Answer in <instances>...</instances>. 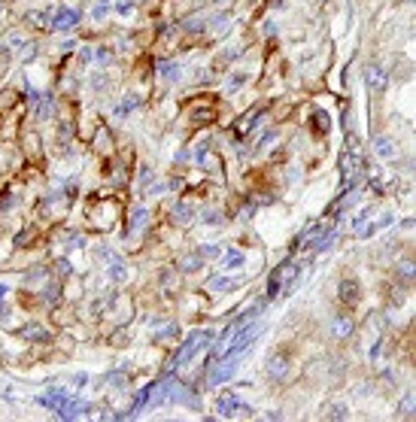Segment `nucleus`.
I'll return each instance as SVG.
<instances>
[{"label":"nucleus","mask_w":416,"mask_h":422,"mask_svg":"<svg viewBox=\"0 0 416 422\" xmlns=\"http://www.w3.org/2000/svg\"><path fill=\"white\" fill-rule=\"evenodd\" d=\"M76 24H79V12H73L67 6L55 9V15L49 18V28H52V31H73Z\"/></svg>","instance_id":"obj_5"},{"label":"nucleus","mask_w":416,"mask_h":422,"mask_svg":"<svg viewBox=\"0 0 416 422\" xmlns=\"http://www.w3.org/2000/svg\"><path fill=\"white\" fill-rule=\"evenodd\" d=\"M313 128H319V134H328V128H331V125H328V116H325L322 110H316V113H313Z\"/></svg>","instance_id":"obj_23"},{"label":"nucleus","mask_w":416,"mask_h":422,"mask_svg":"<svg viewBox=\"0 0 416 422\" xmlns=\"http://www.w3.org/2000/svg\"><path fill=\"white\" fill-rule=\"evenodd\" d=\"M413 407H416V401H413V392H407L404 398H401V407H398V416L401 419H410L413 416Z\"/></svg>","instance_id":"obj_22"},{"label":"nucleus","mask_w":416,"mask_h":422,"mask_svg":"<svg viewBox=\"0 0 416 422\" xmlns=\"http://www.w3.org/2000/svg\"><path fill=\"white\" fill-rule=\"evenodd\" d=\"M198 255H201V258H219V255H222V249H219L216 243H210V246H201Z\"/></svg>","instance_id":"obj_27"},{"label":"nucleus","mask_w":416,"mask_h":422,"mask_svg":"<svg viewBox=\"0 0 416 422\" xmlns=\"http://www.w3.org/2000/svg\"><path fill=\"white\" fill-rule=\"evenodd\" d=\"M137 107H140V97H137V94H128L125 101L116 107V116H119V119H125V116H128L131 110H137Z\"/></svg>","instance_id":"obj_17"},{"label":"nucleus","mask_w":416,"mask_h":422,"mask_svg":"<svg viewBox=\"0 0 416 422\" xmlns=\"http://www.w3.org/2000/svg\"><path fill=\"white\" fill-rule=\"evenodd\" d=\"M67 401H70V392H67V389H52V392L40 395V404H43V407H49L52 413H58Z\"/></svg>","instance_id":"obj_8"},{"label":"nucleus","mask_w":416,"mask_h":422,"mask_svg":"<svg viewBox=\"0 0 416 422\" xmlns=\"http://www.w3.org/2000/svg\"><path fill=\"white\" fill-rule=\"evenodd\" d=\"M107 12H110V0H101V3L91 9V15H94V18H104Z\"/></svg>","instance_id":"obj_29"},{"label":"nucleus","mask_w":416,"mask_h":422,"mask_svg":"<svg viewBox=\"0 0 416 422\" xmlns=\"http://www.w3.org/2000/svg\"><path fill=\"white\" fill-rule=\"evenodd\" d=\"M364 82H368V88L374 94H383L389 88V73H383L380 67H368V70H364Z\"/></svg>","instance_id":"obj_7"},{"label":"nucleus","mask_w":416,"mask_h":422,"mask_svg":"<svg viewBox=\"0 0 416 422\" xmlns=\"http://www.w3.org/2000/svg\"><path fill=\"white\" fill-rule=\"evenodd\" d=\"M177 337H179V325H174V322H170L164 331L155 334V340H177Z\"/></svg>","instance_id":"obj_24"},{"label":"nucleus","mask_w":416,"mask_h":422,"mask_svg":"<svg viewBox=\"0 0 416 422\" xmlns=\"http://www.w3.org/2000/svg\"><path fill=\"white\" fill-rule=\"evenodd\" d=\"M337 295H340V301H344V304H356V301H358V280L347 277L344 283H340Z\"/></svg>","instance_id":"obj_10"},{"label":"nucleus","mask_w":416,"mask_h":422,"mask_svg":"<svg viewBox=\"0 0 416 422\" xmlns=\"http://www.w3.org/2000/svg\"><path fill=\"white\" fill-rule=\"evenodd\" d=\"M6 292H9V289H6V283H0V301L6 298Z\"/></svg>","instance_id":"obj_44"},{"label":"nucleus","mask_w":416,"mask_h":422,"mask_svg":"<svg viewBox=\"0 0 416 422\" xmlns=\"http://www.w3.org/2000/svg\"><path fill=\"white\" fill-rule=\"evenodd\" d=\"M34 58H37V49L28 46V52H21V61H34Z\"/></svg>","instance_id":"obj_40"},{"label":"nucleus","mask_w":416,"mask_h":422,"mask_svg":"<svg viewBox=\"0 0 416 422\" xmlns=\"http://www.w3.org/2000/svg\"><path fill=\"white\" fill-rule=\"evenodd\" d=\"M55 270H58V277H67V274H70V261H67V258H58V261H55Z\"/></svg>","instance_id":"obj_34"},{"label":"nucleus","mask_w":416,"mask_h":422,"mask_svg":"<svg viewBox=\"0 0 416 422\" xmlns=\"http://www.w3.org/2000/svg\"><path fill=\"white\" fill-rule=\"evenodd\" d=\"M185 31H204V18H191V21H185Z\"/></svg>","instance_id":"obj_36"},{"label":"nucleus","mask_w":416,"mask_h":422,"mask_svg":"<svg viewBox=\"0 0 416 422\" xmlns=\"http://www.w3.org/2000/svg\"><path fill=\"white\" fill-rule=\"evenodd\" d=\"M210 292H228V289H237V280H228V277H213L207 283Z\"/></svg>","instance_id":"obj_18"},{"label":"nucleus","mask_w":416,"mask_h":422,"mask_svg":"<svg viewBox=\"0 0 416 422\" xmlns=\"http://www.w3.org/2000/svg\"><path fill=\"white\" fill-rule=\"evenodd\" d=\"M353 331H356V325H353V322H350L347 316H337V319L331 322V334H334V337H340V340H344V337H350Z\"/></svg>","instance_id":"obj_13"},{"label":"nucleus","mask_w":416,"mask_h":422,"mask_svg":"<svg viewBox=\"0 0 416 422\" xmlns=\"http://www.w3.org/2000/svg\"><path fill=\"white\" fill-rule=\"evenodd\" d=\"M258 116H261V107H252L246 116H243V119L237 121V134H240V137H246V134L255 128V119H258Z\"/></svg>","instance_id":"obj_12"},{"label":"nucleus","mask_w":416,"mask_h":422,"mask_svg":"<svg viewBox=\"0 0 416 422\" xmlns=\"http://www.w3.org/2000/svg\"><path fill=\"white\" fill-rule=\"evenodd\" d=\"M243 79H246L243 73H234V76H231V82H228V88H231V91H234V88H240V85H243Z\"/></svg>","instance_id":"obj_39"},{"label":"nucleus","mask_w":416,"mask_h":422,"mask_svg":"<svg viewBox=\"0 0 416 422\" xmlns=\"http://www.w3.org/2000/svg\"><path fill=\"white\" fill-rule=\"evenodd\" d=\"M21 337H28V340H49V331L43 325H24L21 328Z\"/></svg>","instance_id":"obj_20"},{"label":"nucleus","mask_w":416,"mask_h":422,"mask_svg":"<svg viewBox=\"0 0 416 422\" xmlns=\"http://www.w3.org/2000/svg\"><path fill=\"white\" fill-rule=\"evenodd\" d=\"M240 264H243V252H228V255H225V267H228V270H237Z\"/></svg>","instance_id":"obj_26"},{"label":"nucleus","mask_w":416,"mask_h":422,"mask_svg":"<svg viewBox=\"0 0 416 422\" xmlns=\"http://www.w3.org/2000/svg\"><path fill=\"white\" fill-rule=\"evenodd\" d=\"M91 58H94V49L85 46V49H82V61H91Z\"/></svg>","instance_id":"obj_42"},{"label":"nucleus","mask_w":416,"mask_h":422,"mask_svg":"<svg viewBox=\"0 0 416 422\" xmlns=\"http://www.w3.org/2000/svg\"><path fill=\"white\" fill-rule=\"evenodd\" d=\"M94 58H97V64H110V58H113V55H110V49H97Z\"/></svg>","instance_id":"obj_37"},{"label":"nucleus","mask_w":416,"mask_h":422,"mask_svg":"<svg viewBox=\"0 0 416 422\" xmlns=\"http://www.w3.org/2000/svg\"><path fill=\"white\" fill-rule=\"evenodd\" d=\"M380 353H383V340H377V343H374V350H371V359H380Z\"/></svg>","instance_id":"obj_41"},{"label":"nucleus","mask_w":416,"mask_h":422,"mask_svg":"<svg viewBox=\"0 0 416 422\" xmlns=\"http://www.w3.org/2000/svg\"><path fill=\"white\" fill-rule=\"evenodd\" d=\"M267 380H286L289 374V356L286 353H274L271 359H267Z\"/></svg>","instance_id":"obj_6"},{"label":"nucleus","mask_w":416,"mask_h":422,"mask_svg":"<svg viewBox=\"0 0 416 422\" xmlns=\"http://www.w3.org/2000/svg\"><path fill=\"white\" fill-rule=\"evenodd\" d=\"M88 410H91L88 401H79V398H73V395H70V401L58 410V416H61V419H79V416H85Z\"/></svg>","instance_id":"obj_9"},{"label":"nucleus","mask_w":416,"mask_h":422,"mask_svg":"<svg viewBox=\"0 0 416 422\" xmlns=\"http://www.w3.org/2000/svg\"><path fill=\"white\" fill-rule=\"evenodd\" d=\"M374 146H377V155L380 158H395V143L389 140V137H377Z\"/></svg>","instance_id":"obj_16"},{"label":"nucleus","mask_w":416,"mask_h":422,"mask_svg":"<svg viewBox=\"0 0 416 422\" xmlns=\"http://www.w3.org/2000/svg\"><path fill=\"white\" fill-rule=\"evenodd\" d=\"M85 380H88L85 374H76V377H73V383H76V386H85Z\"/></svg>","instance_id":"obj_43"},{"label":"nucleus","mask_w":416,"mask_h":422,"mask_svg":"<svg viewBox=\"0 0 416 422\" xmlns=\"http://www.w3.org/2000/svg\"><path fill=\"white\" fill-rule=\"evenodd\" d=\"M213 331H191L188 337H185V343L179 346V353H177V359H174V364H170V370H177L182 362H188V359H194L198 353H204L207 346L213 343Z\"/></svg>","instance_id":"obj_3"},{"label":"nucleus","mask_w":416,"mask_h":422,"mask_svg":"<svg viewBox=\"0 0 416 422\" xmlns=\"http://www.w3.org/2000/svg\"><path fill=\"white\" fill-rule=\"evenodd\" d=\"M58 301H61V286H58V283H49V286H43V304L55 307Z\"/></svg>","instance_id":"obj_15"},{"label":"nucleus","mask_w":416,"mask_h":422,"mask_svg":"<svg viewBox=\"0 0 416 422\" xmlns=\"http://www.w3.org/2000/svg\"><path fill=\"white\" fill-rule=\"evenodd\" d=\"M298 274H301V267H298L295 261L280 264L274 274H271V280H267V286H264V298H261V304H264V301H274V298H277L283 289H292V283L298 280Z\"/></svg>","instance_id":"obj_1"},{"label":"nucleus","mask_w":416,"mask_h":422,"mask_svg":"<svg viewBox=\"0 0 416 422\" xmlns=\"http://www.w3.org/2000/svg\"><path fill=\"white\" fill-rule=\"evenodd\" d=\"M116 12H119V15H131V12H134V0H119V3H116Z\"/></svg>","instance_id":"obj_28"},{"label":"nucleus","mask_w":416,"mask_h":422,"mask_svg":"<svg viewBox=\"0 0 416 422\" xmlns=\"http://www.w3.org/2000/svg\"><path fill=\"white\" fill-rule=\"evenodd\" d=\"M146 219H149V213H146V207H134L131 210V222H128V228H125V234L128 237H134L143 225H146Z\"/></svg>","instance_id":"obj_11"},{"label":"nucleus","mask_w":416,"mask_h":422,"mask_svg":"<svg viewBox=\"0 0 416 422\" xmlns=\"http://www.w3.org/2000/svg\"><path fill=\"white\" fill-rule=\"evenodd\" d=\"M368 216H371V210H361V213L356 216V222H353V225H356V231H361V228H364V222H368Z\"/></svg>","instance_id":"obj_35"},{"label":"nucleus","mask_w":416,"mask_h":422,"mask_svg":"<svg viewBox=\"0 0 416 422\" xmlns=\"http://www.w3.org/2000/svg\"><path fill=\"white\" fill-rule=\"evenodd\" d=\"M358 170H361V158L356 152V140L350 137V149L340 155V188H344V194L353 191V185L358 180Z\"/></svg>","instance_id":"obj_2"},{"label":"nucleus","mask_w":416,"mask_h":422,"mask_svg":"<svg viewBox=\"0 0 416 422\" xmlns=\"http://www.w3.org/2000/svg\"><path fill=\"white\" fill-rule=\"evenodd\" d=\"M325 416H328V419H344V416H347V407H344V404H340V407L334 404V407H328Z\"/></svg>","instance_id":"obj_32"},{"label":"nucleus","mask_w":416,"mask_h":422,"mask_svg":"<svg viewBox=\"0 0 416 422\" xmlns=\"http://www.w3.org/2000/svg\"><path fill=\"white\" fill-rule=\"evenodd\" d=\"M170 213L177 216V222H191V219H194V210H191L188 204H174V207H170Z\"/></svg>","instance_id":"obj_21"},{"label":"nucleus","mask_w":416,"mask_h":422,"mask_svg":"<svg viewBox=\"0 0 416 422\" xmlns=\"http://www.w3.org/2000/svg\"><path fill=\"white\" fill-rule=\"evenodd\" d=\"M216 413H219V416H249L252 407H246L243 401H237L234 392H225V395H219V401H216Z\"/></svg>","instance_id":"obj_4"},{"label":"nucleus","mask_w":416,"mask_h":422,"mask_svg":"<svg viewBox=\"0 0 416 422\" xmlns=\"http://www.w3.org/2000/svg\"><path fill=\"white\" fill-rule=\"evenodd\" d=\"M204 222H207V225H219V222H222V213H219V210H207L204 213Z\"/></svg>","instance_id":"obj_31"},{"label":"nucleus","mask_w":416,"mask_h":422,"mask_svg":"<svg viewBox=\"0 0 416 422\" xmlns=\"http://www.w3.org/2000/svg\"><path fill=\"white\" fill-rule=\"evenodd\" d=\"M201 267V255H185L182 258V270L185 274H191V270H198Z\"/></svg>","instance_id":"obj_25"},{"label":"nucleus","mask_w":416,"mask_h":422,"mask_svg":"<svg viewBox=\"0 0 416 422\" xmlns=\"http://www.w3.org/2000/svg\"><path fill=\"white\" fill-rule=\"evenodd\" d=\"M158 76L164 82H177L179 79V64L177 61H158Z\"/></svg>","instance_id":"obj_14"},{"label":"nucleus","mask_w":416,"mask_h":422,"mask_svg":"<svg viewBox=\"0 0 416 422\" xmlns=\"http://www.w3.org/2000/svg\"><path fill=\"white\" fill-rule=\"evenodd\" d=\"M24 94H28V104H40V101H43V94H40L34 85H24Z\"/></svg>","instance_id":"obj_30"},{"label":"nucleus","mask_w":416,"mask_h":422,"mask_svg":"<svg viewBox=\"0 0 416 422\" xmlns=\"http://www.w3.org/2000/svg\"><path fill=\"white\" fill-rule=\"evenodd\" d=\"M125 277H128L125 261H121V258H113V264H110V280H113V283H121Z\"/></svg>","instance_id":"obj_19"},{"label":"nucleus","mask_w":416,"mask_h":422,"mask_svg":"<svg viewBox=\"0 0 416 422\" xmlns=\"http://www.w3.org/2000/svg\"><path fill=\"white\" fill-rule=\"evenodd\" d=\"M152 180H155V173H152V170H149V167H143V170H140V185H143V188H146V185H149V182H152Z\"/></svg>","instance_id":"obj_33"},{"label":"nucleus","mask_w":416,"mask_h":422,"mask_svg":"<svg viewBox=\"0 0 416 422\" xmlns=\"http://www.w3.org/2000/svg\"><path fill=\"white\" fill-rule=\"evenodd\" d=\"M82 243H85V237H82V234H70V240H67V246H70V249H79Z\"/></svg>","instance_id":"obj_38"}]
</instances>
